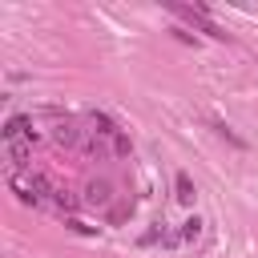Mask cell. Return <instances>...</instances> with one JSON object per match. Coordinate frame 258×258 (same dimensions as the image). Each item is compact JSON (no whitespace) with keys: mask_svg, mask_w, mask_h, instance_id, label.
I'll list each match as a JSON object with an SVG mask.
<instances>
[{"mask_svg":"<svg viewBox=\"0 0 258 258\" xmlns=\"http://www.w3.org/2000/svg\"><path fill=\"white\" fill-rule=\"evenodd\" d=\"M4 153H8V165H12V173H20V169H28L32 141H8V145H4Z\"/></svg>","mask_w":258,"mask_h":258,"instance_id":"cell-6","label":"cell"},{"mask_svg":"<svg viewBox=\"0 0 258 258\" xmlns=\"http://www.w3.org/2000/svg\"><path fill=\"white\" fill-rule=\"evenodd\" d=\"M64 226H69V230H73V234H97V226H85V222H81V218H69V222H64Z\"/></svg>","mask_w":258,"mask_h":258,"instance_id":"cell-14","label":"cell"},{"mask_svg":"<svg viewBox=\"0 0 258 258\" xmlns=\"http://www.w3.org/2000/svg\"><path fill=\"white\" fill-rule=\"evenodd\" d=\"M173 36H177V40H181V44H198V36H194V32H189V28H173Z\"/></svg>","mask_w":258,"mask_h":258,"instance_id":"cell-15","label":"cell"},{"mask_svg":"<svg viewBox=\"0 0 258 258\" xmlns=\"http://www.w3.org/2000/svg\"><path fill=\"white\" fill-rule=\"evenodd\" d=\"M8 185L24 206H52V194H56V185L44 173H12Z\"/></svg>","mask_w":258,"mask_h":258,"instance_id":"cell-1","label":"cell"},{"mask_svg":"<svg viewBox=\"0 0 258 258\" xmlns=\"http://www.w3.org/2000/svg\"><path fill=\"white\" fill-rule=\"evenodd\" d=\"M214 133H218V137H226V141H230L234 149H246V141H242V137H238V133H234V129H230L226 121H218V117H214Z\"/></svg>","mask_w":258,"mask_h":258,"instance_id":"cell-9","label":"cell"},{"mask_svg":"<svg viewBox=\"0 0 258 258\" xmlns=\"http://www.w3.org/2000/svg\"><path fill=\"white\" fill-rule=\"evenodd\" d=\"M202 230H206V222H202L198 214L181 222V238H185V242H198V238H202Z\"/></svg>","mask_w":258,"mask_h":258,"instance_id":"cell-8","label":"cell"},{"mask_svg":"<svg viewBox=\"0 0 258 258\" xmlns=\"http://www.w3.org/2000/svg\"><path fill=\"white\" fill-rule=\"evenodd\" d=\"M173 198L181 206H194V198H198V185H194V177L185 169H177V177H173Z\"/></svg>","mask_w":258,"mask_h":258,"instance_id":"cell-7","label":"cell"},{"mask_svg":"<svg viewBox=\"0 0 258 258\" xmlns=\"http://www.w3.org/2000/svg\"><path fill=\"white\" fill-rule=\"evenodd\" d=\"M181 242H185V238H181V230H165V238H161V246H165V250H177Z\"/></svg>","mask_w":258,"mask_h":258,"instance_id":"cell-13","label":"cell"},{"mask_svg":"<svg viewBox=\"0 0 258 258\" xmlns=\"http://www.w3.org/2000/svg\"><path fill=\"white\" fill-rule=\"evenodd\" d=\"M169 12H173V16H181V20L189 24V28H198V32H206L210 40H230V32H222V28H218V24H214V20H210V16L202 12V8H185V4H169Z\"/></svg>","mask_w":258,"mask_h":258,"instance_id":"cell-2","label":"cell"},{"mask_svg":"<svg viewBox=\"0 0 258 258\" xmlns=\"http://www.w3.org/2000/svg\"><path fill=\"white\" fill-rule=\"evenodd\" d=\"M0 141H4V145H8V141H36L32 117H28V113H12V117L0 125Z\"/></svg>","mask_w":258,"mask_h":258,"instance_id":"cell-3","label":"cell"},{"mask_svg":"<svg viewBox=\"0 0 258 258\" xmlns=\"http://www.w3.org/2000/svg\"><path fill=\"white\" fill-rule=\"evenodd\" d=\"M85 206H93V210H105L109 202H113V185L105 181V177H93L89 185H85V198H81Z\"/></svg>","mask_w":258,"mask_h":258,"instance_id":"cell-4","label":"cell"},{"mask_svg":"<svg viewBox=\"0 0 258 258\" xmlns=\"http://www.w3.org/2000/svg\"><path fill=\"white\" fill-rule=\"evenodd\" d=\"M161 238H165V226H161V222H157V226H149V230H145V234H141V238H137V242H141V246H157V242H161Z\"/></svg>","mask_w":258,"mask_h":258,"instance_id":"cell-11","label":"cell"},{"mask_svg":"<svg viewBox=\"0 0 258 258\" xmlns=\"http://www.w3.org/2000/svg\"><path fill=\"white\" fill-rule=\"evenodd\" d=\"M52 206H56V210H69V214H73V210H77V198H73L69 189H56V194H52Z\"/></svg>","mask_w":258,"mask_h":258,"instance_id":"cell-10","label":"cell"},{"mask_svg":"<svg viewBox=\"0 0 258 258\" xmlns=\"http://www.w3.org/2000/svg\"><path fill=\"white\" fill-rule=\"evenodd\" d=\"M129 153H133V141H129L125 133H117V137H113V157H129Z\"/></svg>","mask_w":258,"mask_h":258,"instance_id":"cell-12","label":"cell"},{"mask_svg":"<svg viewBox=\"0 0 258 258\" xmlns=\"http://www.w3.org/2000/svg\"><path fill=\"white\" fill-rule=\"evenodd\" d=\"M52 141H56V145H64V149H81L85 129H77V125L64 117V121H56V125H52Z\"/></svg>","mask_w":258,"mask_h":258,"instance_id":"cell-5","label":"cell"}]
</instances>
